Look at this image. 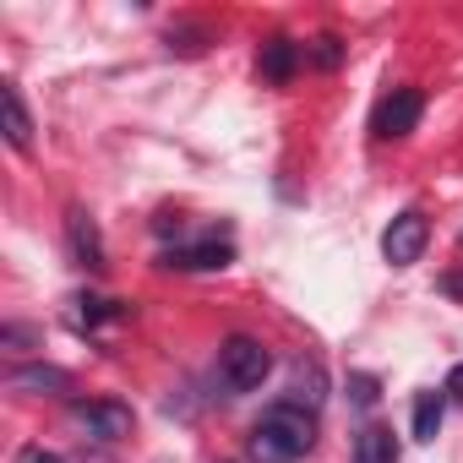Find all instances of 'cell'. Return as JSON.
I'll return each instance as SVG.
<instances>
[{"mask_svg":"<svg viewBox=\"0 0 463 463\" xmlns=\"http://www.w3.org/2000/svg\"><path fill=\"white\" fill-rule=\"evenodd\" d=\"M311 61H317V66H322V71H333V66H338V61H344V44H338V39H333V33H322V39H317V44H311Z\"/></svg>","mask_w":463,"mask_h":463,"instance_id":"cell-15","label":"cell"},{"mask_svg":"<svg viewBox=\"0 0 463 463\" xmlns=\"http://www.w3.org/2000/svg\"><path fill=\"white\" fill-rule=\"evenodd\" d=\"M425 241H430V218L420 207H403L387 229H382V257L392 268H414L425 257Z\"/></svg>","mask_w":463,"mask_h":463,"instance_id":"cell-3","label":"cell"},{"mask_svg":"<svg viewBox=\"0 0 463 463\" xmlns=\"http://www.w3.org/2000/svg\"><path fill=\"white\" fill-rule=\"evenodd\" d=\"M229 262H235V246L229 241H202V246L164 251V268H180V273H213V268H229Z\"/></svg>","mask_w":463,"mask_h":463,"instance_id":"cell-7","label":"cell"},{"mask_svg":"<svg viewBox=\"0 0 463 463\" xmlns=\"http://www.w3.org/2000/svg\"><path fill=\"white\" fill-rule=\"evenodd\" d=\"M441 414H447L441 392H420V398H414V441H436V430H441Z\"/></svg>","mask_w":463,"mask_h":463,"instance_id":"cell-13","label":"cell"},{"mask_svg":"<svg viewBox=\"0 0 463 463\" xmlns=\"http://www.w3.org/2000/svg\"><path fill=\"white\" fill-rule=\"evenodd\" d=\"M17 463H66L61 452H50V447H23L17 452Z\"/></svg>","mask_w":463,"mask_h":463,"instance_id":"cell-17","label":"cell"},{"mask_svg":"<svg viewBox=\"0 0 463 463\" xmlns=\"http://www.w3.org/2000/svg\"><path fill=\"white\" fill-rule=\"evenodd\" d=\"M354 463H398V441L387 425H365L354 436Z\"/></svg>","mask_w":463,"mask_h":463,"instance_id":"cell-12","label":"cell"},{"mask_svg":"<svg viewBox=\"0 0 463 463\" xmlns=\"http://www.w3.org/2000/svg\"><path fill=\"white\" fill-rule=\"evenodd\" d=\"M71 425H82L99 441H120V436H131V409L115 403V398H77L71 403Z\"/></svg>","mask_w":463,"mask_h":463,"instance_id":"cell-5","label":"cell"},{"mask_svg":"<svg viewBox=\"0 0 463 463\" xmlns=\"http://www.w3.org/2000/svg\"><path fill=\"white\" fill-rule=\"evenodd\" d=\"M441 295L463 306V268H452V273H441Z\"/></svg>","mask_w":463,"mask_h":463,"instance_id":"cell-18","label":"cell"},{"mask_svg":"<svg viewBox=\"0 0 463 463\" xmlns=\"http://www.w3.org/2000/svg\"><path fill=\"white\" fill-rule=\"evenodd\" d=\"M295 66H300V44L284 39V33H273V39L262 44V77H268V82H289Z\"/></svg>","mask_w":463,"mask_h":463,"instance_id":"cell-11","label":"cell"},{"mask_svg":"<svg viewBox=\"0 0 463 463\" xmlns=\"http://www.w3.org/2000/svg\"><path fill=\"white\" fill-rule=\"evenodd\" d=\"M6 387L12 392H33V398H66L77 382H71V371H61V365H12L6 371Z\"/></svg>","mask_w":463,"mask_h":463,"instance_id":"cell-6","label":"cell"},{"mask_svg":"<svg viewBox=\"0 0 463 463\" xmlns=\"http://www.w3.org/2000/svg\"><path fill=\"white\" fill-rule=\"evenodd\" d=\"M349 398H354L360 409H371V403L382 398V387H376V376H349Z\"/></svg>","mask_w":463,"mask_h":463,"instance_id":"cell-16","label":"cell"},{"mask_svg":"<svg viewBox=\"0 0 463 463\" xmlns=\"http://www.w3.org/2000/svg\"><path fill=\"white\" fill-rule=\"evenodd\" d=\"M447 392H452V398H463V360L447 371Z\"/></svg>","mask_w":463,"mask_h":463,"instance_id":"cell-19","label":"cell"},{"mask_svg":"<svg viewBox=\"0 0 463 463\" xmlns=\"http://www.w3.org/2000/svg\"><path fill=\"white\" fill-rule=\"evenodd\" d=\"M66 241H71V257L82 262V268H104V235H99V223L82 213V207H71L66 213Z\"/></svg>","mask_w":463,"mask_h":463,"instance_id":"cell-8","label":"cell"},{"mask_svg":"<svg viewBox=\"0 0 463 463\" xmlns=\"http://www.w3.org/2000/svg\"><path fill=\"white\" fill-rule=\"evenodd\" d=\"M169 50H180V55H202V50H207V28H169Z\"/></svg>","mask_w":463,"mask_h":463,"instance_id":"cell-14","label":"cell"},{"mask_svg":"<svg viewBox=\"0 0 463 463\" xmlns=\"http://www.w3.org/2000/svg\"><path fill=\"white\" fill-rule=\"evenodd\" d=\"M0 115H6V142H12L17 153H28V142H33V120H28V109H23L17 82H0Z\"/></svg>","mask_w":463,"mask_h":463,"instance_id":"cell-10","label":"cell"},{"mask_svg":"<svg viewBox=\"0 0 463 463\" xmlns=\"http://www.w3.org/2000/svg\"><path fill=\"white\" fill-rule=\"evenodd\" d=\"M268 371H273V354L257 338H246V333L223 338V349H218V382L229 392H257L268 382Z\"/></svg>","mask_w":463,"mask_h":463,"instance_id":"cell-2","label":"cell"},{"mask_svg":"<svg viewBox=\"0 0 463 463\" xmlns=\"http://www.w3.org/2000/svg\"><path fill=\"white\" fill-rule=\"evenodd\" d=\"M317 441V414L295 409V403H273L257 425H251V458L257 463H300Z\"/></svg>","mask_w":463,"mask_h":463,"instance_id":"cell-1","label":"cell"},{"mask_svg":"<svg viewBox=\"0 0 463 463\" xmlns=\"http://www.w3.org/2000/svg\"><path fill=\"white\" fill-rule=\"evenodd\" d=\"M420 115H425V99H420L414 88H392V93L376 104V115H371V137H382V142L409 137V131L420 126Z\"/></svg>","mask_w":463,"mask_h":463,"instance_id":"cell-4","label":"cell"},{"mask_svg":"<svg viewBox=\"0 0 463 463\" xmlns=\"http://www.w3.org/2000/svg\"><path fill=\"white\" fill-rule=\"evenodd\" d=\"M322 398H327V376H322V365H317V360H300V365H295V382H289V398H284V403H295V409L317 414V409H322Z\"/></svg>","mask_w":463,"mask_h":463,"instance_id":"cell-9","label":"cell"}]
</instances>
